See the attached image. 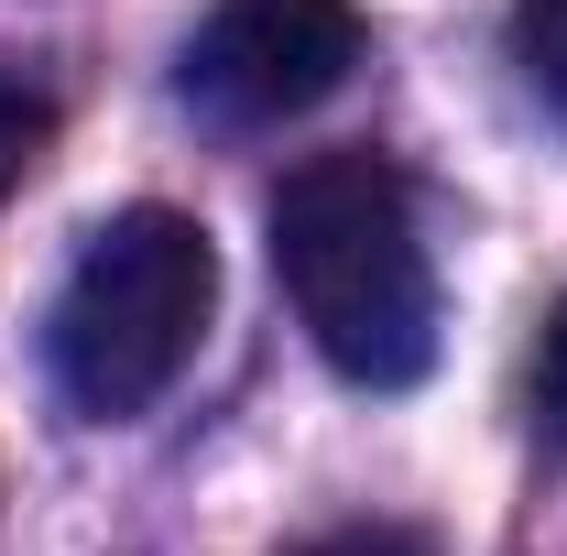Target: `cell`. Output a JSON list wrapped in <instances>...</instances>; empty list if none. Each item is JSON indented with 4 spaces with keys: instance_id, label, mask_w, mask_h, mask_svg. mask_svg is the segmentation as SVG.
Instances as JSON below:
<instances>
[{
    "instance_id": "obj_4",
    "label": "cell",
    "mask_w": 567,
    "mask_h": 556,
    "mask_svg": "<svg viewBox=\"0 0 567 556\" xmlns=\"http://www.w3.org/2000/svg\"><path fill=\"white\" fill-rule=\"evenodd\" d=\"M44 142H55V99L33 87V76H11L0 66V197L44 164Z\"/></svg>"
},
{
    "instance_id": "obj_7",
    "label": "cell",
    "mask_w": 567,
    "mask_h": 556,
    "mask_svg": "<svg viewBox=\"0 0 567 556\" xmlns=\"http://www.w3.org/2000/svg\"><path fill=\"white\" fill-rule=\"evenodd\" d=\"M284 556H436V535H415V524H339V535H306Z\"/></svg>"
},
{
    "instance_id": "obj_3",
    "label": "cell",
    "mask_w": 567,
    "mask_h": 556,
    "mask_svg": "<svg viewBox=\"0 0 567 556\" xmlns=\"http://www.w3.org/2000/svg\"><path fill=\"white\" fill-rule=\"evenodd\" d=\"M360 11L350 0H218L208 22L186 33V66L175 87L208 110V121H306L317 99H339L360 66Z\"/></svg>"
},
{
    "instance_id": "obj_1",
    "label": "cell",
    "mask_w": 567,
    "mask_h": 556,
    "mask_svg": "<svg viewBox=\"0 0 567 556\" xmlns=\"http://www.w3.org/2000/svg\"><path fill=\"white\" fill-rule=\"evenodd\" d=\"M274 284L339 382L404 393L436 371V274L382 153H306L274 186Z\"/></svg>"
},
{
    "instance_id": "obj_6",
    "label": "cell",
    "mask_w": 567,
    "mask_h": 556,
    "mask_svg": "<svg viewBox=\"0 0 567 556\" xmlns=\"http://www.w3.org/2000/svg\"><path fill=\"white\" fill-rule=\"evenodd\" d=\"M524 66H535V87L567 110V0H524Z\"/></svg>"
},
{
    "instance_id": "obj_5",
    "label": "cell",
    "mask_w": 567,
    "mask_h": 556,
    "mask_svg": "<svg viewBox=\"0 0 567 556\" xmlns=\"http://www.w3.org/2000/svg\"><path fill=\"white\" fill-rule=\"evenodd\" d=\"M535 425H546V447H567V295L546 306V339H535Z\"/></svg>"
},
{
    "instance_id": "obj_2",
    "label": "cell",
    "mask_w": 567,
    "mask_h": 556,
    "mask_svg": "<svg viewBox=\"0 0 567 556\" xmlns=\"http://www.w3.org/2000/svg\"><path fill=\"white\" fill-rule=\"evenodd\" d=\"M218 317V251L186 208H121L87 229L66 295H55V382L76 415L121 425L186 382Z\"/></svg>"
}]
</instances>
